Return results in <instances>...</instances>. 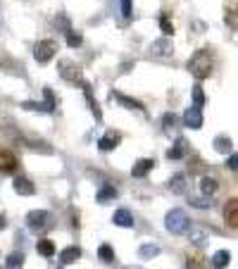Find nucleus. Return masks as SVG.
<instances>
[{
  "label": "nucleus",
  "mask_w": 238,
  "mask_h": 269,
  "mask_svg": "<svg viewBox=\"0 0 238 269\" xmlns=\"http://www.w3.org/2000/svg\"><path fill=\"white\" fill-rule=\"evenodd\" d=\"M188 72L196 79H207L212 74V55L207 50H198V53L188 60Z\"/></svg>",
  "instance_id": "obj_1"
},
{
  "label": "nucleus",
  "mask_w": 238,
  "mask_h": 269,
  "mask_svg": "<svg viewBox=\"0 0 238 269\" xmlns=\"http://www.w3.org/2000/svg\"><path fill=\"white\" fill-rule=\"evenodd\" d=\"M164 227H167L169 233L181 236V233H186V231L191 229V219H188V215H186L184 210H169L167 217H164Z\"/></svg>",
  "instance_id": "obj_2"
},
{
  "label": "nucleus",
  "mask_w": 238,
  "mask_h": 269,
  "mask_svg": "<svg viewBox=\"0 0 238 269\" xmlns=\"http://www.w3.org/2000/svg\"><path fill=\"white\" fill-rule=\"evenodd\" d=\"M27 227H29V231H34V233L48 231L50 227H53L50 212H45V210H31V212L27 215Z\"/></svg>",
  "instance_id": "obj_3"
},
{
  "label": "nucleus",
  "mask_w": 238,
  "mask_h": 269,
  "mask_svg": "<svg viewBox=\"0 0 238 269\" xmlns=\"http://www.w3.org/2000/svg\"><path fill=\"white\" fill-rule=\"evenodd\" d=\"M55 53H57V43L50 40V38L39 40V43L34 45V57H36V62H40V65L50 62V60L55 57Z\"/></svg>",
  "instance_id": "obj_4"
},
{
  "label": "nucleus",
  "mask_w": 238,
  "mask_h": 269,
  "mask_svg": "<svg viewBox=\"0 0 238 269\" xmlns=\"http://www.w3.org/2000/svg\"><path fill=\"white\" fill-rule=\"evenodd\" d=\"M57 69H60V77L67 81V83H83V72H81V67H77L74 62H69V60H62L60 65H57Z\"/></svg>",
  "instance_id": "obj_5"
},
{
  "label": "nucleus",
  "mask_w": 238,
  "mask_h": 269,
  "mask_svg": "<svg viewBox=\"0 0 238 269\" xmlns=\"http://www.w3.org/2000/svg\"><path fill=\"white\" fill-rule=\"evenodd\" d=\"M224 222H226V227L229 229H238V200L236 198H231V200L226 202V207H224Z\"/></svg>",
  "instance_id": "obj_6"
},
{
  "label": "nucleus",
  "mask_w": 238,
  "mask_h": 269,
  "mask_svg": "<svg viewBox=\"0 0 238 269\" xmlns=\"http://www.w3.org/2000/svg\"><path fill=\"white\" fill-rule=\"evenodd\" d=\"M184 124L188 126V129H200L202 126V112H200V108H188L184 112Z\"/></svg>",
  "instance_id": "obj_7"
},
{
  "label": "nucleus",
  "mask_w": 238,
  "mask_h": 269,
  "mask_svg": "<svg viewBox=\"0 0 238 269\" xmlns=\"http://www.w3.org/2000/svg\"><path fill=\"white\" fill-rule=\"evenodd\" d=\"M12 186H14V193H17V195H34V193H36V186L29 181L27 176H14Z\"/></svg>",
  "instance_id": "obj_8"
},
{
  "label": "nucleus",
  "mask_w": 238,
  "mask_h": 269,
  "mask_svg": "<svg viewBox=\"0 0 238 269\" xmlns=\"http://www.w3.org/2000/svg\"><path fill=\"white\" fill-rule=\"evenodd\" d=\"M14 169H17V157H14L10 150H0V172L12 174Z\"/></svg>",
  "instance_id": "obj_9"
},
{
  "label": "nucleus",
  "mask_w": 238,
  "mask_h": 269,
  "mask_svg": "<svg viewBox=\"0 0 238 269\" xmlns=\"http://www.w3.org/2000/svg\"><path fill=\"white\" fill-rule=\"evenodd\" d=\"M119 141H121V136L115 134V131H107L100 141H98V148L103 150V153H110V150H115L119 146Z\"/></svg>",
  "instance_id": "obj_10"
},
{
  "label": "nucleus",
  "mask_w": 238,
  "mask_h": 269,
  "mask_svg": "<svg viewBox=\"0 0 238 269\" xmlns=\"http://www.w3.org/2000/svg\"><path fill=\"white\" fill-rule=\"evenodd\" d=\"M81 88H83V95H86V103H88V108H91L93 117H95V119L100 121V119H103V112H100V105H98V103H95V98H93L91 86H88V83L83 81V83H81Z\"/></svg>",
  "instance_id": "obj_11"
},
{
  "label": "nucleus",
  "mask_w": 238,
  "mask_h": 269,
  "mask_svg": "<svg viewBox=\"0 0 238 269\" xmlns=\"http://www.w3.org/2000/svg\"><path fill=\"white\" fill-rule=\"evenodd\" d=\"M153 55H158V57H169V55L174 53V48H172V40L169 38H159L153 43Z\"/></svg>",
  "instance_id": "obj_12"
},
{
  "label": "nucleus",
  "mask_w": 238,
  "mask_h": 269,
  "mask_svg": "<svg viewBox=\"0 0 238 269\" xmlns=\"http://www.w3.org/2000/svg\"><path fill=\"white\" fill-rule=\"evenodd\" d=\"M155 167V160H150V157H143V160H138L136 164H133V169H131V174L136 176V179H143V176L150 172Z\"/></svg>",
  "instance_id": "obj_13"
},
{
  "label": "nucleus",
  "mask_w": 238,
  "mask_h": 269,
  "mask_svg": "<svg viewBox=\"0 0 238 269\" xmlns=\"http://www.w3.org/2000/svg\"><path fill=\"white\" fill-rule=\"evenodd\" d=\"M112 222H115L117 227H121V229H131L133 227V215L129 212V210H117L115 217H112Z\"/></svg>",
  "instance_id": "obj_14"
},
{
  "label": "nucleus",
  "mask_w": 238,
  "mask_h": 269,
  "mask_svg": "<svg viewBox=\"0 0 238 269\" xmlns=\"http://www.w3.org/2000/svg\"><path fill=\"white\" fill-rule=\"evenodd\" d=\"M79 257H81V248L69 245V248H65V250L60 253V265H74Z\"/></svg>",
  "instance_id": "obj_15"
},
{
  "label": "nucleus",
  "mask_w": 238,
  "mask_h": 269,
  "mask_svg": "<svg viewBox=\"0 0 238 269\" xmlns=\"http://www.w3.org/2000/svg\"><path fill=\"white\" fill-rule=\"evenodd\" d=\"M229 262H231V253H229V250H217V253L212 255V260H210V265L214 269L229 267Z\"/></svg>",
  "instance_id": "obj_16"
},
{
  "label": "nucleus",
  "mask_w": 238,
  "mask_h": 269,
  "mask_svg": "<svg viewBox=\"0 0 238 269\" xmlns=\"http://www.w3.org/2000/svg\"><path fill=\"white\" fill-rule=\"evenodd\" d=\"M186 150H188V143H186L184 138H179L172 148L167 150V157H169V160H181V157L186 155Z\"/></svg>",
  "instance_id": "obj_17"
},
{
  "label": "nucleus",
  "mask_w": 238,
  "mask_h": 269,
  "mask_svg": "<svg viewBox=\"0 0 238 269\" xmlns=\"http://www.w3.org/2000/svg\"><path fill=\"white\" fill-rule=\"evenodd\" d=\"M169 189H172V193H176V195H184L186 189H188V181H186L184 174H174L172 181H169Z\"/></svg>",
  "instance_id": "obj_18"
},
{
  "label": "nucleus",
  "mask_w": 238,
  "mask_h": 269,
  "mask_svg": "<svg viewBox=\"0 0 238 269\" xmlns=\"http://www.w3.org/2000/svg\"><path fill=\"white\" fill-rule=\"evenodd\" d=\"M219 189V181L217 179H212V176H202L200 179V191H202V195H214Z\"/></svg>",
  "instance_id": "obj_19"
},
{
  "label": "nucleus",
  "mask_w": 238,
  "mask_h": 269,
  "mask_svg": "<svg viewBox=\"0 0 238 269\" xmlns=\"http://www.w3.org/2000/svg\"><path fill=\"white\" fill-rule=\"evenodd\" d=\"M112 100H117V103H121L124 108H129V110H141L143 112V103H138V100H133V98H126V95H121V93H112Z\"/></svg>",
  "instance_id": "obj_20"
},
{
  "label": "nucleus",
  "mask_w": 238,
  "mask_h": 269,
  "mask_svg": "<svg viewBox=\"0 0 238 269\" xmlns=\"http://www.w3.org/2000/svg\"><path fill=\"white\" fill-rule=\"evenodd\" d=\"M36 250H39V255H43V257H53L55 255V243L50 241V238H40V241L36 243Z\"/></svg>",
  "instance_id": "obj_21"
},
{
  "label": "nucleus",
  "mask_w": 238,
  "mask_h": 269,
  "mask_svg": "<svg viewBox=\"0 0 238 269\" xmlns=\"http://www.w3.org/2000/svg\"><path fill=\"white\" fill-rule=\"evenodd\" d=\"M158 255H159V248L153 245V243H146V245L138 248V257L141 260H153V257H158Z\"/></svg>",
  "instance_id": "obj_22"
},
{
  "label": "nucleus",
  "mask_w": 238,
  "mask_h": 269,
  "mask_svg": "<svg viewBox=\"0 0 238 269\" xmlns=\"http://www.w3.org/2000/svg\"><path fill=\"white\" fill-rule=\"evenodd\" d=\"M119 193H117V189L115 186H110V184H105L103 189L98 191V202H107V200H115Z\"/></svg>",
  "instance_id": "obj_23"
},
{
  "label": "nucleus",
  "mask_w": 238,
  "mask_h": 269,
  "mask_svg": "<svg viewBox=\"0 0 238 269\" xmlns=\"http://www.w3.org/2000/svg\"><path fill=\"white\" fill-rule=\"evenodd\" d=\"M24 267V253H12L5 260V269H22Z\"/></svg>",
  "instance_id": "obj_24"
},
{
  "label": "nucleus",
  "mask_w": 238,
  "mask_h": 269,
  "mask_svg": "<svg viewBox=\"0 0 238 269\" xmlns=\"http://www.w3.org/2000/svg\"><path fill=\"white\" fill-rule=\"evenodd\" d=\"M98 257L103 260V262H115V250H112V245H107V243H103L100 248H98Z\"/></svg>",
  "instance_id": "obj_25"
},
{
  "label": "nucleus",
  "mask_w": 238,
  "mask_h": 269,
  "mask_svg": "<svg viewBox=\"0 0 238 269\" xmlns=\"http://www.w3.org/2000/svg\"><path fill=\"white\" fill-rule=\"evenodd\" d=\"M214 148L219 150V153H224V155H229L234 150V146H231V141L226 136H219V138H214Z\"/></svg>",
  "instance_id": "obj_26"
},
{
  "label": "nucleus",
  "mask_w": 238,
  "mask_h": 269,
  "mask_svg": "<svg viewBox=\"0 0 238 269\" xmlns=\"http://www.w3.org/2000/svg\"><path fill=\"white\" fill-rule=\"evenodd\" d=\"M159 29H162V34H164V36H172L174 34V24L172 22H169V14H159Z\"/></svg>",
  "instance_id": "obj_27"
},
{
  "label": "nucleus",
  "mask_w": 238,
  "mask_h": 269,
  "mask_svg": "<svg viewBox=\"0 0 238 269\" xmlns=\"http://www.w3.org/2000/svg\"><path fill=\"white\" fill-rule=\"evenodd\" d=\"M67 45L69 48H79L81 43H83V38H81V34H77V31H72V29H67Z\"/></svg>",
  "instance_id": "obj_28"
},
{
  "label": "nucleus",
  "mask_w": 238,
  "mask_h": 269,
  "mask_svg": "<svg viewBox=\"0 0 238 269\" xmlns=\"http://www.w3.org/2000/svg\"><path fill=\"white\" fill-rule=\"evenodd\" d=\"M191 205L198 207V210H210L212 207V195H207V198H196V195H191Z\"/></svg>",
  "instance_id": "obj_29"
},
{
  "label": "nucleus",
  "mask_w": 238,
  "mask_h": 269,
  "mask_svg": "<svg viewBox=\"0 0 238 269\" xmlns=\"http://www.w3.org/2000/svg\"><path fill=\"white\" fill-rule=\"evenodd\" d=\"M193 105L196 108H202L205 105V91H202V86H193Z\"/></svg>",
  "instance_id": "obj_30"
},
{
  "label": "nucleus",
  "mask_w": 238,
  "mask_h": 269,
  "mask_svg": "<svg viewBox=\"0 0 238 269\" xmlns=\"http://www.w3.org/2000/svg\"><path fill=\"white\" fill-rule=\"evenodd\" d=\"M43 95H45V110L48 112H55V108H57V103H55V95H53V88H43Z\"/></svg>",
  "instance_id": "obj_31"
},
{
  "label": "nucleus",
  "mask_w": 238,
  "mask_h": 269,
  "mask_svg": "<svg viewBox=\"0 0 238 269\" xmlns=\"http://www.w3.org/2000/svg\"><path fill=\"white\" fill-rule=\"evenodd\" d=\"M162 126H164V131H167V134H172L174 129L179 126V119H176L174 115H164V119H162Z\"/></svg>",
  "instance_id": "obj_32"
},
{
  "label": "nucleus",
  "mask_w": 238,
  "mask_h": 269,
  "mask_svg": "<svg viewBox=\"0 0 238 269\" xmlns=\"http://www.w3.org/2000/svg\"><path fill=\"white\" fill-rule=\"evenodd\" d=\"M188 269H205V265H202V257L200 255H188Z\"/></svg>",
  "instance_id": "obj_33"
},
{
  "label": "nucleus",
  "mask_w": 238,
  "mask_h": 269,
  "mask_svg": "<svg viewBox=\"0 0 238 269\" xmlns=\"http://www.w3.org/2000/svg\"><path fill=\"white\" fill-rule=\"evenodd\" d=\"M22 108H24V110H31V112H48L43 103H31V100H27V103H22Z\"/></svg>",
  "instance_id": "obj_34"
},
{
  "label": "nucleus",
  "mask_w": 238,
  "mask_h": 269,
  "mask_svg": "<svg viewBox=\"0 0 238 269\" xmlns=\"http://www.w3.org/2000/svg\"><path fill=\"white\" fill-rule=\"evenodd\" d=\"M119 5H121V17L131 19V0H119Z\"/></svg>",
  "instance_id": "obj_35"
},
{
  "label": "nucleus",
  "mask_w": 238,
  "mask_h": 269,
  "mask_svg": "<svg viewBox=\"0 0 238 269\" xmlns=\"http://www.w3.org/2000/svg\"><path fill=\"white\" fill-rule=\"evenodd\" d=\"M226 167H229L231 172H236V169H238V155L234 153V150L229 153V160H226Z\"/></svg>",
  "instance_id": "obj_36"
},
{
  "label": "nucleus",
  "mask_w": 238,
  "mask_h": 269,
  "mask_svg": "<svg viewBox=\"0 0 238 269\" xmlns=\"http://www.w3.org/2000/svg\"><path fill=\"white\" fill-rule=\"evenodd\" d=\"M55 24H57L60 29H65V31L69 29V22H67V17H65V14H60V17L55 19Z\"/></svg>",
  "instance_id": "obj_37"
},
{
  "label": "nucleus",
  "mask_w": 238,
  "mask_h": 269,
  "mask_svg": "<svg viewBox=\"0 0 238 269\" xmlns=\"http://www.w3.org/2000/svg\"><path fill=\"white\" fill-rule=\"evenodd\" d=\"M5 224H7V219H5V215H0V231L5 229Z\"/></svg>",
  "instance_id": "obj_38"
},
{
  "label": "nucleus",
  "mask_w": 238,
  "mask_h": 269,
  "mask_svg": "<svg viewBox=\"0 0 238 269\" xmlns=\"http://www.w3.org/2000/svg\"><path fill=\"white\" fill-rule=\"evenodd\" d=\"M126 269H138V267H126Z\"/></svg>",
  "instance_id": "obj_39"
},
{
  "label": "nucleus",
  "mask_w": 238,
  "mask_h": 269,
  "mask_svg": "<svg viewBox=\"0 0 238 269\" xmlns=\"http://www.w3.org/2000/svg\"><path fill=\"white\" fill-rule=\"evenodd\" d=\"M50 269H60V267H55V265H53V267H50Z\"/></svg>",
  "instance_id": "obj_40"
}]
</instances>
